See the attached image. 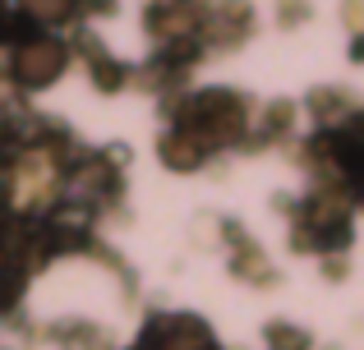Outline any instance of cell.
I'll return each mask as SVG.
<instances>
[{
	"instance_id": "cell-4",
	"label": "cell",
	"mask_w": 364,
	"mask_h": 350,
	"mask_svg": "<svg viewBox=\"0 0 364 350\" xmlns=\"http://www.w3.org/2000/svg\"><path fill=\"white\" fill-rule=\"evenodd\" d=\"M341 14H346V28L364 33V0H346V5H341Z\"/></svg>"
},
{
	"instance_id": "cell-1",
	"label": "cell",
	"mask_w": 364,
	"mask_h": 350,
	"mask_svg": "<svg viewBox=\"0 0 364 350\" xmlns=\"http://www.w3.org/2000/svg\"><path fill=\"white\" fill-rule=\"evenodd\" d=\"M249 33H254V9H249L245 0H226V5L213 9V42L235 46V42H245Z\"/></svg>"
},
{
	"instance_id": "cell-3",
	"label": "cell",
	"mask_w": 364,
	"mask_h": 350,
	"mask_svg": "<svg viewBox=\"0 0 364 350\" xmlns=\"http://www.w3.org/2000/svg\"><path fill=\"white\" fill-rule=\"evenodd\" d=\"M277 14H282V23H300V18H309V5L304 0H282Z\"/></svg>"
},
{
	"instance_id": "cell-2",
	"label": "cell",
	"mask_w": 364,
	"mask_h": 350,
	"mask_svg": "<svg viewBox=\"0 0 364 350\" xmlns=\"http://www.w3.org/2000/svg\"><path fill=\"white\" fill-rule=\"evenodd\" d=\"M314 116L318 120H341V116H350V111H355V102H350V92H341V88H328V92H314Z\"/></svg>"
}]
</instances>
